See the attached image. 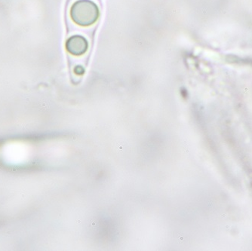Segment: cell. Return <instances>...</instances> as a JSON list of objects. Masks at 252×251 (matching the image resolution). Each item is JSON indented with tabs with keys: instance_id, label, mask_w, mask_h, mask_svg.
Returning <instances> with one entry per match:
<instances>
[{
	"instance_id": "6da1fadb",
	"label": "cell",
	"mask_w": 252,
	"mask_h": 251,
	"mask_svg": "<svg viewBox=\"0 0 252 251\" xmlns=\"http://www.w3.org/2000/svg\"><path fill=\"white\" fill-rule=\"evenodd\" d=\"M98 7L92 0H78L70 8V17L73 22L82 27L94 25L98 20Z\"/></svg>"
},
{
	"instance_id": "7a4b0ae2",
	"label": "cell",
	"mask_w": 252,
	"mask_h": 251,
	"mask_svg": "<svg viewBox=\"0 0 252 251\" xmlns=\"http://www.w3.org/2000/svg\"><path fill=\"white\" fill-rule=\"evenodd\" d=\"M89 42L83 35H75L69 38L66 42V49L74 56H81L87 52Z\"/></svg>"
},
{
	"instance_id": "3957f363",
	"label": "cell",
	"mask_w": 252,
	"mask_h": 251,
	"mask_svg": "<svg viewBox=\"0 0 252 251\" xmlns=\"http://www.w3.org/2000/svg\"><path fill=\"white\" fill-rule=\"evenodd\" d=\"M74 73L77 75H83L85 73V69L82 66H76L74 68Z\"/></svg>"
}]
</instances>
